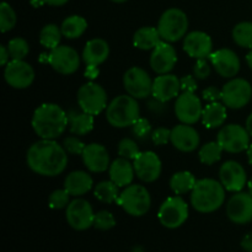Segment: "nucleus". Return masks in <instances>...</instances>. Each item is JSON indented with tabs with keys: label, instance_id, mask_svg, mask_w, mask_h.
I'll return each instance as SVG.
<instances>
[{
	"label": "nucleus",
	"instance_id": "f257e3e1",
	"mask_svg": "<svg viewBox=\"0 0 252 252\" xmlns=\"http://www.w3.org/2000/svg\"><path fill=\"white\" fill-rule=\"evenodd\" d=\"M27 166L37 175L54 177L61 175L68 164V153L63 145L52 139H41L27 150Z\"/></svg>",
	"mask_w": 252,
	"mask_h": 252
},
{
	"label": "nucleus",
	"instance_id": "f03ea898",
	"mask_svg": "<svg viewBox=\"0 0 252 252\" xmlns=\"http://www.w3.org/2000/svg\"><path fill=\"white\" fill-rule=\"evenodd\" d=\"M31 125L41 139L56 140L69 127L68 113L57 103H43L34 110Z\"/></svg>",
	"mask_w": 252,
	"mask_h": 252
},
{
	"label": "nucleus",
	"instance_id": "7ed1b4c3",
	"mask_svg": "<svg viewBox=\"0 0 252 252\" xmlns=\"http://www.w3.org/2000/svg\"><path fill=\"white\" fill-rule=\"evenodd\" d=\"M225 191L220 181L213 179L198 180L191 192V204L199 213H213L225 201Z\"/></svg>",
	"mask_w": 252,
	"mask_h": 252
},
{
	"label": "nucleus",
	"instance_id": "20e7f679",
	"mask_svg": "<svg viewBox=\"0 0 252 252\" xmlns=\"http://www.w3.org/2000/svg\"><path fill=\"white\" fill-rule=\"evenodd\" d=\"M140 108L137 98L130 95L116 96L106 108V120L112 127H132L139 118Z\"/></svg>",
	"mask_w": 252,
	"mask_h": 252
},
{
	"label": "nucleus",
	"instance_id": "39448f33",
	"mask_svg": "<svg viewBox=\"0 0 252 252\" xmlns=\"http://www.w3.org/2000/svg\"><path fill=\"white\" fill-rule=\"evenodd\" d=\"M189 30V17L177 7H171L162 12L159 22H158V31L162 41L174 43L185 38Z\"/></svg>",
	"mask_w": 252,
	"mask_h": 252
},
{
	"label": "nucleus",
	"instance_id": "423d86ee",
	"mask_svg": "<svg viewBox=\"0 0 252 252\" xmlns=\"http://www.w3.org/2000/svg\"><path fill=\"white\" fill-rule=\"evenodd\" d=\"M116 203L129 216L143 217L152 207V197L142 185H129L121 192Z\"/></svg>",
	"mask_w": 252,
	"mask_h": 252
},
{
	"label": "nucleus",
	"instance_id": "0eeeda50",
	"mask_svg": "<svg viewBox=\"0 0 252 252\" xmlns=\"http://www.w3.org/2000/svg\"><path fill=\"white\" fill-rule=\"evenodd\" d=\"M78 105L81 110L90 115H100L108 106L106 90L100 84L94 81L85 83L78 91Z\"/></svg>",
	"mask_w": 252,
	"mask_h": 252
},
{
	"label": "nucleus",
	"instance_id": "6e6552de",
	"mask_svg": "<svg viewBox=\"0 0 252 252\" xmlns=\"http://www.w3.org/2000/svg\"><path fill=\"white\" fill-rule=\"evenodd\" d=\"M160 224L167 229H177L189 218V206L180 196L165 199L158 212Z\"/></svg>",
	"mask_w": 252,
	"mask_h": 252
},
{
	"label": "nucleus",
	"instance_id": "1a4fd4ad",
	"mask_svg": "<svg viewBox=\"0 0 252 252\" xmlns=\"http://www.w3.org/2000/svg\"><path fill=\"white\" fill-rule=\"evenodd\" d=\"M252 86L243 78H233L221 89V102L231 110H240L250 102Z\"/></svg>",
	"mask_w": 252,
	"mask_h": 252
},
{
	"label": "nucleus",
	"instance_id": "9d476101",
	"mask_svg": "<svg viewBox=\"0 0 252 252\" xmlns=\"http://www.w3.org/2000/svg\"><path fill=\"white\" fill-rule=\"evenodd\" d=\"M250 137L246 127L240 125H226L219 130L217 142L220 144L224 152L236 154L249 149Z\"/></svg>",
	"mask_w": 252,
	"mask_h": 252
},
{
	"label": "nucleus",
	"instance_id": "9b49d317",
	"mask_svg": "<svg viewBox=\"0 0 252 252\" xmlns=\"http://www.w3.org/2000/svg\"><path fill=\"white\" fill-rule=\"evenodd\" d=\"M153 81L145 69L140 66H132L123 75V85L128 95L134 98H147L152 96Z\"/></svg>",
	"mask_w": 252,
	"mask_h": 252
},
{
	"label": "nucleus",
	"instance_id": "f8f14e48",
	"mask_svg": "<svg viewBox=\"0 0 252 252\" xmlns=\"http://www.w3.org/2000/svg\"><path fill=\"white\" fill-rule=\"evenodd\" d=\"M47 63L62 75L74 74L80 66V57L69 46H58L47 56Z\"/></svg>",
	"mask_w": 252,
	"mask_h": 252
},
{
	"label": "nucleus",
	"instance_id": "ddd939ff",
	"mask_svg": "<svg viewBox=\"0 0 252 252\" xmlns=\"http://www.w3.org/2000/svg\"><path fill=\"white\" fill-rule=\"evenodd\" d=\"M95 214L93 206L86 199L75 198L66 207L65 218L71 228L83 231L94 226Z\"/></svg>",
	"mask_w": 252,
	"mask_h": 252
},
{
	"label": "nucleus",
	"instance_id": "4468645a",
	"mask_svg": "<svg viewBox=\"0 0 252 252\" xmlns=\"http://www.w3.org/2000/svg\"><path fill=\"white\" fill-rule=\"evenodd\" d=\"M203 107L194 93H182L177 96L175 102V115L185 125H194L202 120Z\"/></svg>",
	"mask_w": 252,
	"mask_h": 252
},
{
	"label": "nucleus",
	"instance_id": "2eb2a0df",
	"mask_svg": "<svg viewBox=\"0 0 252 252\" xmlns=\"http://www.w3.org/2000/svg\"><path fill=\"white\" fill-rule=\"evenodd\" d=\"M4 78L7 85L14 89H27L34 80V70L31 64L25 61H11L5 65Z\"/></svg>",
	"mask_w": 252,
	"mask_h": 252
},
{
	"label": "nucleus",
	"instance_id": "dca6fc26",
	"mask_svg": "<svg viewBox=\"0 0 252 252\" xmlns=\"http://www.w3.org/2000/svg\"><path fill=\"white\" fill-rule=\"evenodd\" d=\"M219 180L229 192H240L248 185V175L243 165L234 160L225 161L219 170Z\"/></svg>",
	"mask_w": 252,
	"mask_h": 252
},
{
	"label": "nucleus",
	"instance_id": "f3484780",
	"mask_svg": "<svg viewBox=\"0 0 252 252\" xmlns=\"http://www.w3.org/2000/svg\"><path fill=\"white\" fill-rule=\"evenodd\" d=\"M226 216L235 224H248L252 220V196L245 192H236L226 203Z\"/></svg>",
	"mask_w": 252,
	"mask_h": 252
},
{
	"label": "nucleus",
	"instance_id": "a211bd4d",
	"mask_svg": "<svg viewBox=\"0 0 252 252\" xmlns=\"http://www.w3.org/2000/svg\"><path fill=\"white\" fill-rule=\"evenodd\" d=\"M133 165H134L135 175L138 179L147 184L157 181L161 175V160L154 152L148 150V152L140 153L137 159L133 160Z\"/></svg>",
	"mask_w": 252,
	"mask_h": 252
},
{
	"label": "nucleus",
	"instance_id": "6ab92c4d",
	"mask_svg": "<svg viewBox=\"0 0 252 252\" xmlns=\"http://www.w3.org/2000/svg\"><path fill=\"white\" fill-rule=\"evenodd\" d=\"M209 61L217 73L223 78L233 79L240 71V59L233 49H218L209 56Z\"/></svg>",
	"mask_w": 252,
	"mask_h": 252
},
{
	"label": "nucleus",
	"instance_id": "aec40b11",
	"mask_svg": "<svg viewBox=\"0 0 252 252\" xmlns=\"http://www.w3.org/2000/svg\"><path fill=\"white\" fill-rule=\"evenodd\" d=\"M177 62V53L171 43L160 41L150 56V66L157 74H169Z\"/></svg>",
	"mask_w": 252,
	"mask_h": 252
},
{
	"label": "nucleus",
	"instance_id": "412c9836",
	"mask_svg": "<svg viewBox=\"0 0 252 252\" xmlns=\"http://www.w3.org/2000/svg\"><path fill=\"white\" fill-rule=\"evenodd\" d=\"M213 41L206 32L192 31L184 38V51L191 58L206 59L213 53Z\"/></svg>",
	"mask_w": 252,
	"mask_h": 252
},
{
	"label": "nucleus",
	"instance_id": "4be33fe9",
	"mask_svg": "<svg viewBox=\"0 0 252 252\" xmlns=\"http://www.w3.org/2000/svg\"><path fill=\"white\" fill-rule=\"evenodd\" d=\"M171 144L177 150L182 153H192L198 148L201 138L199 133L196 128L192 127V125H181L175 126L171 129Z\"/></svg>",
	"mask_w": 252,
	"mask_h": 252
},
{
	"label": "nucleus",
	"instance_id": "5701e85b",
	"mask_svg": "<svg viewBox=\"0 0 252 252\" xmlns=\"http://www.w3.org/2000/svg\"><path fill=\"white\" fill-rule=\"evenodd\" d=\"M83 162L86 169L91 172H105L110 169V154L102 144L91 143L85 147L83 155Z\"/></svg>",
	"mask_w": 252,
	"mask_h": 252
},
{
	"label": "nucleus",
	"instance_id": "b1692460",
	"mask_svg": "<svg viewBox=\"0 0 252 252\" xmlns=\"http://www.w3.org/2000/svg\"><path fill=\"white\" fill-rule=\"evenodd\" d=\"M181 91V83L176 75L172 74H161L157 76L153 81L152 96L159 100L167 102L172 98L177 97Z\"/></svg>",
	"mask_w": 252,
	"mask_h": 252
},
{
	"label": "nucleus",
	"instance_id": "393cba45",
	"mask_svg": "<svg viewBox=\"0 0 252 252\" xmlns=\"http://www.w3.org/2000/svg\"><path fill=\"white\" fill-rule=\"evenodd\" d=\"M110 56V46L107 42L102 38H93L86 42L85 47L83 49V61L86 65L98 66L103 62L107 61Z\"/></svg>",
	"mask_w": 252,
	"mask_h": 252
},
{
	"label": "nucleus",
	"instance_id": "a878e982",
	"mask_svg": "<svg viewBox=\"0 0 252 252\" xmlns=\"http://www.w3.org/2000/svg\"><path fill=\"white\" fill-rule=\"evenodd\" d=\"M108 175H110L111 181L115 182L118 187H127L132 185L133 179H134V165L130 162V160L125 159V158L116 159L110 165Z\"/></svg>",
	"mask_w": 252,
	"mask_h": 252
},
{
	"label": "nucleus",
	"instance_id": "bb28decb",
	"mask_svg": "<svg viewBox=\"0 0 252 252\" xmlns=\"http://www.w3.org/2000/svg\"><path fill=\"white\" fill-rule=\"evenodd\" d=\"M94 186V180L88 172L73 171L64 180V189L73 197H80L88 193Z\"/></svg>",
	"mask_w": 252,
	"mask_h": 252
},
{
	"label": "nucleus",
	"instance_id": "cd10ccee",
	"mask_svg": "<svg viewBox=\"0 0 252 252\" xmlns=\"http://www.w3.org/2000/svg\"><path fill=\"white\" fill-rule=\"evenodd\" d=\"M80 108V107H79ZM68 121H69V129L73 134L75 135H85L90 133L94 129L95 120L94 116L90 113L80 110L71 108L68 112Z\"/></svg>",
	"mask_w": 252,
	"mask_h": 252
},
{
	"label": "nucleus",
	"instance_id": "c85d7f7f",
	"mask_svg": "<svg viewBox=\"0 0 252 252\" xmlns=\"http://www.w3.org/2000/svg\"><path fill=\"white\" fill-rule=\"evenodd\" d=\"M226 117V106L223 102H211L203 108L202 113V123L206 128L213 129L218 128L225 123Z\"/></svg>",
	"mask_w": 252,
	"mask_h": 252
},
{
	"label": "nucleus",
	"instance_id": "c756f323",
	"mask_svg": "<svg viewBox=\"0 0 252 252\" xmlns=\"http://www.w3.org/2000/svg\"><path fill=\"white\" fill-rule=\"evenodd\" d=\"M160 41H162V39L160 37L159 31H158V27L153 26L142 27L138 31H135L134 36H133V44L142 51L154 49Z\"/></svg>",
	"mask_w": 252,
	"mask_h": 252
},
{
	"label": "nucleus",
	"instance_id": "7c9ffc66",
	"mask_svg": "<svg viewBox=\"0 0 252 252\" xmlns=\"http://www.w3.org/2000/svg\"><path fill=\"white\" fill-rule=\"evenodd\" d=\"M88 29V22L83 16L79 15H71L68 16L62 22V33L68 39H76L84 34Z\"/></svg>",
	"mask_w": 252,
	"mask_h": 252
},
{
	"label": "nucleus",
	"instance_id": "2f4dec72",
	"mask_svg": "<svg viewBox=\"0 0 252 252\" xmlns=\"http://www.w3.org/2000/svg\"><path fill=\"white\" fill-rule=\"evenodd\" d=\"M197 184L194 175L189 171H179L170 179V189L175 194H184L192 192Z\"/></svg>",
	"mask_w": 252,
	"mask_h": 252
},
{
	"label": "nucleus",
	"instance_id": "473e14b6",
	"mask_svg": "<svg viewBox=\"0 0 252 252\" xmlns=\"http://www.w3.org/2000/svg\"><path fill=\"white\" fill-rule=\"evenodd\" d=\"M62 36H63V33H62L61 27L54 24H48L39 32V43L42 47L52 51L59 46Z\"/></svg>",
	"mask_w": 252,
	"mask_h": 252
},
{
	"label": "nucleus",
	"instance_id": "72a5a7b5",
	"mask_svg": "<svg viewBox=\"0 0 252 252\" xmlns=\"http://www.w3.org/2000/svg\"><path fill=\"white\" fill-rule=\"evenodd\" d=\"M118 189L120 187L112 182L111 180L107 181H101L100 184H97L94 189V196L96 199H98L102 203H113V202H117L118 196Z\"/></svg>",
	"mask_w": 252,
	"mask_h": 252
},
{
	"label": "nucleus",
	"instance_id": "f704fd0d",
	"mask_svg": "<svg viewBox=\"0 0 252 252\" xmlns=\"http://www.w3.org/2000/svg\"><path fill=\"white\" fill-rule=\"evenodd\" d=\"M223 152V148L218 142H209L199 148L198 158L203 164L213 165L221 159Z\"/></svg>",
	"mask_w": 252,
	"mask_h": 252
},
{
	"label": "nucleus",
	"instance_id": "c9c22d12",
	"mask_svg": "<svg viewBox=\"0 0 252 252\" xmlns=\"http://www.w3.org/2000/svg\"><path fill=\"white\" fill-rule=\"evenodd\" d=\"M233 39L239 47L252 48V22L244 21L233 29Z\"/></svg>",
	"mask_w": 252,
	"mask_h": 252
},
{
	"label": "nucleus",
	"instance_id": "e433bc0d",
	"mask_svg": "<svg viewBox=\"0 0 252 252\" xmlns=\"http://www.w3.org/2000/svg\"><path fill=\"white\" fill-rule=\"evenodd\" d=\"M7 49L11 59L14 61H24L30 53V46L27 41L22 37H15L7 42Z\"/></svg>",
	"mask_w": 252,
	"mask_h": 252
},
{
	"label": "nucleus",
	"instance_id": "4c0bfd02",
	"mask_svg": "<svg viewBox=\"0 0 252 252\" xmlns=\"http://www.w3.org/2000/svg\"><path fill=\"white\" fill-rule=\"evenodd\" d=\"M16 25V14L7 2H1L0 6V30L2 33L11 31Z\"/></svg>",
	"mask_w": 252,
	"mask_h": 252
},
{
	"label": "nucleus",
	"instance_id": "58836bf2",
	"mask_svg": "<svg viewBox=\"0 0 252 252\" xmlns=\"http://www.w3.org/2000/svg\"><path fill=\"white\" fill-rule=\"evenodd\" d=\"M118 155L120 158H125L128 160H135L138 155L140 154V150L138 148V144L130 138H123L118 143Z\"/></svg>",
	"mask_w": 252,
	"mask_h": 252
},
{
	"label": "nucleus",
	"instance_id": "ea45409f",
	"mask_svg": "<svg viewBox=\"0 0 252 252\" xmlns=\"http://www.w3.org/2000/svg\"><path fill=\"white\" fill-rule=\"evenodd\" d=\"M132 133L138 140H147L148 138L152 137V133H153V128L152 125H150L149 121L147 118H138L132 126Z\"/></svg>",
	"mask_w": 252,
	"mask_h": 252
},
{
	"label": "nucleus",
	"instance_id": "a19ab883",
	"mask_svg": "<svg viewBox=\"0 0 252 252\" xmlns=\"http://www.w3.org/2000/svg\"><path fill=\"white\" fill-rule=\"evenodd\" d=\"M69 198H70V194H69V192L65 189H56L49 196L48 204L52 209H63L66 208L68 204L70 203Z\"/></svg>",
	"mask_w": 252,
	"mask_h": 252
},
{
	"label": "nucleus",
	"instance_id": "79ce46f5",
	"mask_svg": "<svg viewBox=\"0 0 252 252\" xmlns=\"http://www.w3.org/2000/svg\"><path fill=\"white\" fill-rule=\"evenodd\" d=\"M116 225V219L111 212L100 211L95 214L94 226L98 230H110Z\"/></svg>",
	"mask_w": 252,
	"mask_h": 252
},
{
	"label": "nucleus",
	"instance_id": "37998d69",
	"mask_svg": "<svg viewBox=\"0 0 252 252\" xmlns=\"http://www.w3.org/2000/svg\"><path fill=\"white\" fill-rule=\"evenodd\" d=\"M65 152L70 155H83L86 144L78 137H66L63 142Z\"/></svg>",
	"mask_w": 252,
	"mask_h": 252
},
{
	"label": "nucleus",
	"instance_id": "c03bdc74",
	"mask_svg": "<svg viewBox=\"0 0 252 252\" xmlns=\"http://www.w3.org/2000/svg\"><path fill=\"white\" fill-rule=\"evenodd\" d=\"M152 140L155 145H165L171 139V129L165 127L157 128L152 133Z\"/></svg>",
	"mask_w": 252,
	"mask_h": 252
},
{
	"label": "nucleus",
	"instance_id": "a18cd8bd",
	"mask_svg": "<svg viewBox=\"0 0 252 252\" xmlns=\"http://www.w3.org/2000/svg\"><path fill=\"white\" fill-rule=\"evenodd\" d=\"M193 75L199 80H204L211 75V65L206 59H197L193 66Z\"/></svg>",
	"mask_w": 252,
	"mask_h": 252
},
{
	"label": "nucleus",
	"instance_id": "49530a36",
	"mask_svg": "<svg viewBox=\"0 0 252 252\" xmlns=\"http://www.w3.org/2000/svg\"><path fill=\"white\" fill-rule=\"evenodd\" d=\"M147 108L150 111V112L154 113V115L161 116L164 115L165 111H166V102H164V101L152 96V97L148 98Z\"/></svg>",
	"mask_w": 252,
	"mask_h": 252
},
{
	"label": "nucleus",
	"instance_id": "de8ad7c7",
	"mask_svg": "<svg viewBox=\"0 0 252 252\" xmlns=\"http://www.w3.org/2000/svg\"><path fill=\"white\" fill-rule=\"evenodd\" d=\"M182 93H196L197 79L194 75H185L180 79Z\"/></svg>",
	"mask_w": 252,
	"mask_h": 252
},
{
	"label": "nucleus",
	"instance_id": "09e8293b",
	"mask_svg": "<svg viewBox=\"0 0 252 252\" xmlns=\"http://www.w3.org/2000/svg\"><path fill=\"white\" fill-rule=\"evenodd\" d=\"M203 100L207 102H218L221 101V90L216 86H209L203 90Z\"/></svg>",
	"mask_w": 252,
	"mask_h": 252
},
{
	"label": "nucleus",
	"instance_id": "8fccbe9b",
	"mask_svg": "<svg viewBox=\"0 0 252 252\" xmlns=\"http://www.w3.org/2000/svg\"><path fill=\"white\" fill-rule=\"evenodd\" d=\"M10 53H9V49H7L6 46H0V64L1 65H6L7 63L10 62Z\"/></svg>",
	"mask_w": 252,
	"mask_h": 252
},
{
	"label": "nucleus",
	"instance_id": "3c124183",
	"mask_svg": "<svg viewBox=\"0 0 252 252\" xmlns=\"http://www.w3.org/2000/svg\"><path fill=\"white\" fill-rule=\"evenodd\" d=\"M241 248L245 251L252 252V233L246 234L241 240Z\"/></svg>",
	"mask_w": 252,
	"mask_h": 252
},
{
	"label": "nucleus",
	"instance_id": "603ef678",
	"mask_svg": "<svg viewBox=\"0 0 252 252\" xmlns=\"http://www.w3.org/2000/svg\"><path fill=\"white\" fill-rule=\"evenodd\" d=\"M98 74H100V70H98L97 66H95V65H88V66H86V71H85L86 78L95 79V78H97Z\"/></svg>",
	"mask_w": 252,
	"mask_h": 252
},
{
	"label": "nucleus",
	"instance_id": "864d4df0",
	"mask_svg": "<svg viewBox=\"0 0 252 252\" xmlns=\"http://www.w3.org/2000/svg\"><path fill=\"white\" fill-rule=\"evenodd\" d=\"M43 4L51 5V6H62V5L66 4L69 0H42Z\"/></svg>",
	"mask_w": 252,
	"mask_h": 252
},
{
	"label": "nucleus",
	"instance_id": "5fc2aeb1",
	"mask_svg": "<svg viewBox=\"0 0 252 252\" xmlns=\"http://www.w3.org/2000/svg\"><path fill=\"white\" fill-rule=\"evenodd\" d=\"M246 129H248L249 134L252 137V113L249 116L248 120H246Z\"/></svg>",
	"mask_w": 252,
	"mask_h": 252
},
{
	"label": "nucleus",
	"instance_id": "6e6d98bb",
	"mask_svg": "<svg viewBox=\"0 0 252 252\" xmlns=\"http://www.w3.org/2000/svg\"><path fill=\"white\" fill-rule=\"evenodd\" d=\"M246 62H248V65L250 66V69H252V48L248 53V56H246Z\"/></svg>",
	"mask_w": 252,
	"mask_h": 252
},
{
	"label": "nucleus",
	"instance_id": "4d7b16f0",
	"mask_svg": "<svg viewBox=\"0 0 252 252\" xmlns=\"http://www.w3.org/2000/svg\"><path fill=\"white\" fill-rule=\"evenodd\" d=\"M248 160L252 166V144H250V147H249V149H248Z\"/></svg>",
	"mask_w": 252,
	"mask_h": 252
},
{
	"label": "nucleus",
	"instance_id": "13d9d810",
	"mask_svg": "<svg viewBox=\"0 0 252 252\" xmlns=\"http://www.w3.org/2000/svg\"><path fill=\"white\" fill-rule=\"evenodd\" d=\"M248 189H249V193L252 196V177L248 181Z\"/></svg>",
	"mask_w": 252,
	"mask_h": 252
},
{
	"label": "nucleus",
	"instance_id": "bf43d9fd",
	"mask_svg": "<svg viewBox=\"0 0 252 252\" xmlns=\"http://www.w3.org/2000/svg\"><path fill=\"white\" fill-rule=\"evenodd\" d=\"M111 1H113V2H125V1H127V0H111Z\"/></svg>",
	"mask_w": 252,
	"mask_h": 252
}]
</instances>
